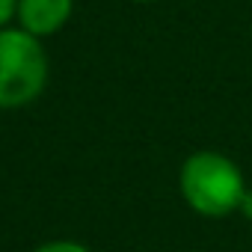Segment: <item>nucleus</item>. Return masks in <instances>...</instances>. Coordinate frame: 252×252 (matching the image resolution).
I'll list each match as a JSON object with an SVG mask.
<instances>
[{
	"label": "nucleus",
	"instance_id": "nucleus-7",
	"mask_svg": "<svg viewBox=\"0 0 252 252\" xmlns=\"http://www.w3.org/2000/svg\"><path fill=\"white\" fill-rule=\"evenodd\" d=\"M134 3H155V0H134Z\"/></svg>",
	"mask_w": 252,
	"mask_h": 252
},
{
	"label": "nucleus",
	"instance_id": "nucleus-4",
	"mask_svg": "<svg viewBox=\"0 0 252 252\" xmlns=\"http://www.w3.org/2000/svg\"><path fill=\"white\" fill-rule=\"evenodd\" d=\"M33 252H92V249L83 246V243H77V240H51V243H42Z\"/></svg>",
	"mask_w": 252,
	"mask_h": 252
},
{
	"label": "nucleus",
	"instance_id": "nucleus-3",
	"mask_svg": "<svg viewBox=\"0 0 252 252\" xmlns=\"http://www.w3.org/2000/svg\"><path fill=\"white\" fill-rule=\"evenodd\" d=\"M74 0H18V21L21 30H27L36 39L54 36L57 30L65 27V21L71 18Z\"/></svg>",
	"mask_w": 252,
	"mask_h": 252
},
{
	"label": "nucleus",
	"instance_id": "nucleus-5",
	"mask_svg": "<svg viewBox=\"0 0 252 252\" xmlns=\"http://www.w3.org/2000/svg\"><path fill=\"white\" fill-rule=\"evenodd\" d=\"M18 12V0H0V30H3Z\"/></svg>",
	"mask_w": 252,
	"mask_h": 252
},
{
	"label": "nucleus",
	"instance_id": "nucleus-1",
	"mask_svg": "<svg viewBox=\"0 0 252 252\" xmlns=\"http://www.w3.org/2000/svg\"><path fill=\"white\" fill-rule=\"evenodd\" d=\"M178 190L190 211L208 220H220L237 214L246 193V178L228 155L202 149L184 158L178 169Z\"/></svg>",
	"mask_w": 252,
	"mask_h": 252
},
{
	"label": "nucleus",
	"instance_id": "nucleus-2",
	"mask_svg": "<svg viewBox=\"0 0 252 252\" xmlns=\"http://www.w3.org/2000/svg\"><path fill=\"white\" fill-rule=\"evenodd\" d=\"M48 83V54L21 27L0 30V110H18L42 95Z\"/></svg>",
	"mask_w": 252,
	"mask_h": 252
},
{
	"label": "nucleus",
	"instance_id": "nucleus-6",
	"mask_svg": "<svg viewBox=\"0 0 252 252\" xmlns=\"http://www.w3.org/2000/svg\"><path fill=\"white\" fill-rule=\"evenodd\" d=\"M237 214H240L243 220H249V222H252V187H246V193H243V199H240Z\"/></svg>",
	"mask_w": 252,
	"mask_h": 252
}]
</instances>
